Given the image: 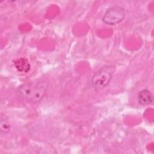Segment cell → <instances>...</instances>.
<instances>
[{"label": "cell", "mask_w": 154, "mask_h": 154, "mask_svg": "<svg viewBox=\"0 0 154 154\" xmlns=\"http://www.w3.org/2000/svg\"><path fill=\"white\" fill-rule=\"evenodd\" d=\"M47 89L46 82L34 81L20 85L18 92L22 99L31 103H37L43 98Z\"/></svg>", "instance_id": "cell-1"}, {"label": "cell", "mask_w": 154, "mask_h": 154, "mask_svg": "<svg viewBox=\"0 0 154 154\" xmlns=\"http://www.w3.org/2000/svg\"><path fill=\"white\" fill-rule=\"evenodd\" d=\"M112 69L106 66L99 69L92 78V84L96 90H100L106 87L110 82L112 76Z\"/></svg>", "instance_id": "cell-2"}, {"label": "cell", "mask_w": 154, "mask_h": 154, "mask_svg": "<svg viewBox=\"0 0 154 154\" xmlns=\"http://www.w3.org/2000/svg\"><path fill=\"white\" fill-rule=\"evenodd\" d=\"M124 8L119 6H114L108 8L103 17V21L108 25H115L122 22L125 17Z\"/></svg>", "instance_id": "cell-3"}, {"label": "cell", "mask_w": 154, "mask_h": 154, "mask_svg": "<svg viewBox=\"0 0 154 154\" xmlns=\"http://www.w3.org/2000/svg\"><path fill=\"white\" fill-rule=\"evenodd\" d=\"M13 65L16 69L22 73H28L31 69V64L28 60L25 57H20L13 61Z\"/></svg>", "instance_id": "cell-4"}, {"label": "cell", "mask_w": 154, "mask_h": 154, "mask_svg": "<svg viewBox=\"0 0 154 154\" xmlns=\"http://www.w3.org/2000/svg\"><path fill=\"white\" fill-rule=\"evenodd\" d=\"M138 100L142 105H149L153 102V99L151 92L147 89L141 90L138 95Z\"/></svg>", "instance_id": "cell-5"}, {"label": "cell", "mask_w": 154, "mask_h": 154, "mask_svg": "<svg viewBox=\"0 0 154 154\" xmlns=\"http://www.w3.org/2000/svg\"><path fill=\"white\" fill-rule=\"evenodd\" d=\"M10 125L8 121L3 117H1L0 120V131L2 134H7L10 130Z\"/></svg>", "instance_id": "cell-6"}]
</instances>
